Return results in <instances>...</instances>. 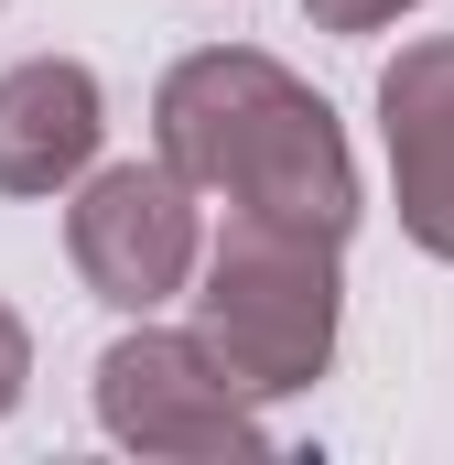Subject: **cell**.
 <instances>
[{"label":"cell","mask_w":454,"mask_h":465,"mask_svg":"<svg viewBox=\"0 0 454 465\" xmlns=\"http://www.w3.org/2000/svg\"><path fill=\"white\" fill-rule=\"evenodd\" d=\"M152 130H163V163L195 195H227V217H260V228L346 249V228H357V152H346L336 109L292 65H271L249 44H206V54H184L163 76Z\"/></svg>","instance_id":"cell-1"},{"label":"cell","mask_w":454,"mask_h":465,"mask_svg":"<svg viewBox=\"0 0 454 465\" xmlns=\"http://www.w3.org/2000/svg\"><path fill=\"white\" fill-rule=\"evenodd\" d=\"M206 260V292H195V347L217 357L227 390L249 401H292L325 379L336 357V249L292 228H260V217H227Z\"/></svg>","instance_id":"cell-2"},{"label":"cell","mask_w":454,"mask_h":465,"mask_svg":"<svg viewBox=\"0 0 454 465\" xmlns=\"http://www.w3.org/2000/svg\"><path fill=\"white\" fill-rule=\"evenodd\" d=\"M98 422H109V444L173 455V465H260L271 455L249 390H227L217 357L195 336H163V325H141L98 357Z\"/></svg>","instance_id":"cell-3"},{"label":"cell","mask_w":454,"mask_h":465,"mask_svg":"<svg viewBox=\"0 0 454 465\" xmlns=\"http://www.w3.org/2000/svg\"><path fill=\"white\" fill-rule=\"evenodd\" d=\"M65 249H76V282L119 303V314H152L195 282V184L173 163H109V173H76V206H65Z\"/></svg>","instance_id":"cell-4"},{"label":"cell","mask_w":454,"mask_h":465,"mask_svg":"<svg viewBox=\"0 0 454 465\" xmlns=\"http://www.w3.org/2000/svg\"><path fill=\"white\" fill-rule=\"evenodd\" d=\"M379 141H390V206L411 249L454 260V33H422L379 65Z\"/></svg>","instance_id":"cell-5"},{"label":"cell","mask_w":454,"mask_h":465,"mask_svg":"<svg viewBox=\"0 0 454 465\" xmlns=\"http://www.w3.org/2000/svg\"><path fill=\"white\" fill-rule=\"evenodd\" d=\"M109 98L76 54H33L0 76V195H65L98 163Z\"/></svg>","instance_id":"cell-6"},{"label":"cell","mask_w":454,"mask_h":465,"mask_svg":"<svg viewBox=\"0 0 454 465\" xmlns=\"http://www.w3.org/2000/svg\"><path fill=\"white\" fill-rule=\"evenodd\" d=\"M22 390H33V325H22V314L0 303V422L22 411Z\"/></svg>","instance_id":"cell-7"},{"label":"cell","mask_w":454,"mask_h":465,"mask_svg":"<svg viewBox=\"0 0 454 465\" xmlns=\"http://www.w3.org/2000/svg\"><path fill=\"white\" fill-rule=\"evenodd\" d=\"M303 11H314V33H390L411 0H303Z\"/></svg>","instance_id":"cell-8"}]
</instances>
